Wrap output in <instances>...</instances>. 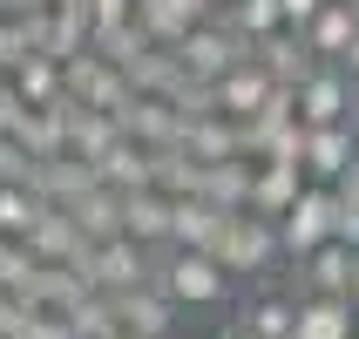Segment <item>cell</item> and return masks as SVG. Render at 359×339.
<instances>
[{
	"mask_svg": "<svg viewBox=\"0 0 359 339\" xmlns=\"http://www.w3.org/2000/svg\"><path fill=\"white\" fill-rule=\"evenodd\" d=\"M353 312H359V279H353Z\"/></svg>",
	"mask_w": 359,
	"mask_h": 339,
	"instance_id": "obj_33",
	"label": "cell"
},
{
	"mask_svg": "<svg viewBox=\"0 0 359 339\" xmlns=\"http://www.w3.org/2000/svg\"><path fill=\"white\" fill-rule=\"evenodd\" d=\"M258 61L271 68V81H278V88H305V81L319 75V61H312V48H305L299 34H278V41H264V48H258Z\"/></svg>",
	"mask_w": 359,
	"mask_h": 339,
	"instance_id": "obj_19",
	"label": "cell"
},
{
	"mask_svg": "<svg viewBox=\"0 0 359 339\" xmlns=\"http://www.w3.org/2000/svg\"><path fill=\"white\" fill-rule=\"evenodd\" d=\"M27 339H75V326H68V312H34Z\"/></svg>",
	"mask_w": 359,
	"mask_h": 339,
	"instance_id": "obj_27",
	"label": "cell"
},
{
	"mask_svg": "<svg viewBox=\"0 0 359 339\" xmlns=\"http://www.w3.org/2000/svg\"><path fill=\"white\" fill-rule=\"evenodd\" d=\"M34 116V109H27V102H20V88L7 75H0V136H20V122Z\"/></svg>",
	"mask_w": 359,
	"mask_h": 339,
	"instance_id": "obj_26",
	"label": "cell"
},
{
	"mask_svg": "<svg viewBox=\"0 0 359 339\" xmlns=\"http://www.w3.org/2000/svg\"><path fill=\"white\" fill-rule=\"evenodd\" d=\"M359 129L346 122V129H305V177L312 183H325V190H339L346 183V170L359 163Z\"/></svg>",
	"mask_w": 359,
	"mask_h": 339,
	"instance_id": "obj_11",
	"label": "cell"
},
{
	"mask_svg": "<svg viewBox=\"0 0 359 339\" xmlns=\"http://www.w3.org/2000/svg\"><path fill=\"white\" fill-rule=\"evenodd\" d=\"M299 41L312 48V61H319V68H339V61L353 55V41H359V7L332 0V7H325V14L312 20V27H305Z\"/></svg>",
	"mask_w": 359,
	"mask_h": 339,
	"instance_id": "obj_13",
	"label": "cell"
},
{
	"mask_svg": "<svg viewBox=\"0 0 359 339\" xmlns=\"http://www.w3.org/2000/svg\"><path fill=\"white\" fill-rule=\"evenodd\" d=\"M75 272L88 279V292H109V299H122V292H142V285L156 279V258H149L142 244L116 238V244H88Z\"/></svg>",
	"mask_w": 359,
	"mask_h": 339,
	"instance_id": "obj_2",
	"label": "cell"
},
{
	"mask_svg": "<svg viewBox=\"0 0 359 339\" xmlns=\"http://www.w3.org/2000/svg\"><path fill=\"white\" fill-rule=\"evenodd\" d=\"M136 27L156 41V48H170V55L190 41V27H183V14L170 7V0H136Z\"/></svg>",
	"mask_w": 359,
	"mask_h": 339,
	"instance_id": "obj_23",
	"label": "cell"
},
{
	"mask_svg": "<svg viewBox=\"0 0 359 339\" xmlns=\"http://www.w3.org/2000/svg\"><path fill=\"white\" fill-rule=\"evenodd\" d=\"M285 238V258H312V251H325V244H339V190H325V183H312L299 204H292V218L278 224Z\"/></svg>",
	"mask_w": 359,
	"mask_h": 339,
	"instance_id": "obj_3",
	"label": "cell"
},
{
	"mask_svg": "<svg viewBox=\"0 0 359 339\" xmlns=\"http://www.w3.org/2000/svg\"><path fill=\"white\" fill-rule=\"evenodd\" d=\"M353 129H359V88H353Z\"/></svg>",
	"mask_w": 359,
	"mask_h": 339,
	"instance_id": "obj_31",
	"label": "cell"
},
{
	"mask_svg": "<svg viewBox=\"0 0 359 339\" xmlns=\"http://www.w3.org/2000/svg\"><path fill=\"white\" fill-rule=\"evenodd\" d=\"M95 177L109 183L116 197H136V190H156V157H149V149H136V142L122 136L116 149H109V163L95 170Z\"/></svg>",
	"mask_w": 359,
	"mask_h": 339,
	"instance_id": "obj_18",
	"label": "cell"
},
{
	"mask_svg": "<svg viewBox=\"0 0 359 339\" xmlns=\"http://www.w3.org/2000/svg\"><path fill=\"white\" fill-rule=\"evenodd\" d=\"M156 292L170 305H224L231 299V272L210 251H163L156 258Z\"/></svg>",
	"mask_w": 359,
	"mask_h": 339,
	"instance_id": "obj_1",
	"label": "cell"
},
{
	"mask_svg": "<svg viewBox=\"0 0 359 339\" xmlns=\"http://www.w3.org/2000/svg\"><path fill=\"white\" fill-rule=\"evenodd\" d=\"M68 102H81V109H102V116H122V109L136 102V88H129V75H122L116 61H102L95 48H88V55L68 61Z\"/></svg>",
	"mask_w": 359,
	"mask_h": 339,
	"instance_id": "obj_6",
	"label": "cell"
},
{
	"mask_svg": "<svg viewBox=\"0 0 359 339\" xmlns=\"http://www.w3.org/2000/svg\"><path fill=\"white\" fill-rule=\"evenodd\" d=\"M299 122L305 129H346L353 122V81H346V68H319L299 88Z\"/></svg>",
	"mask_w": 359,
	"mask_h": 339,
	"instance_id": "obj_9",
	"label": "cell"
},
{
	"mask_svg": "<svg viewBox=\"0 0 359 339\" xmlns=\"http://www.w3.org/2000/svg\"><path fill=\"white\" fill-rule=\"evenodd\" d=\"M325 7H332V0H285V20H292V34H305V27H312Z\"/></svg>",
	"mask_w": 359,
	"mask_h": 339,
	"instance_id": "obj_28",
	"label": "cell"
},
{
	"mask_svg": "<svg viewBox=\"0 0 359 339\" xmlns=\"http://www.w3.org/2000/svg\"><path fill=\"white\" fill-rule=\"evenodd\" d=\"M231 339H299V299L292 292H251L238 305V333Z\"/></svg>",
	"mask_w": 359,
	"mask_h": 339,
	"instance_id": "obj_12",
	"label": "cell"
},
{
	"mask_svg": "<svg viewBox=\"0 0 359 339\" xmlns=\"http://www.w3.org/2000/svg\"><path fill=\"white\" fill-rule=\"evenodd\" d=\"M68 218H75V231L88 244H116L122 238V197L109 190V183H95L88 197H75V204H68Z\"/></svg>",
	"mask_w": 359,
	"mask_h": 339,
	"instance_id": "obj_17",
	"label": "cell"
},
{
	"mask_svg": "<svg viewBox=\"0 0 359 339\" xmlns=\"http://www.w3.org/2000/svg\"><path fill=\"white\" fill-rule=\"evenodd\" d=\"M231 7H238V0H217V14H231Z\"/></svg>",
	"mask_w": 359,
	"mask_h": 339,
	"instance_id": "obj_32",
	"label": "cell"
},
{
	"mask_svg": "<svg viewBox=\"0 0 359 339\" xmlns=\"http://www.w3.org/2000/svg\"><path fill=\"white\" fill-rule=\"evenodd\" d=\"M238 61H251V41H244L231 20H210V27H197V34L177 48V68H183L190 81H203V88H217Z\"/></svg>",
	"mask_w": 359,
	"mask_h": 339,
	"instance_id": "obj_4",
	"label": "cell"
},
{
	"mask_svg": "<svg viewBox=\"0 0 359 339\" xmlns=\"http://www.w3.org/2000/svg\"><path fill=\"white\" fill-rule=\"evenodd\" d=\"M0 183H27L34 190V157L20 149V136H0Z\"/></svg>",
	"mask_w": 359,
	"mask_h": 339,
	"instance_id": "obj_25",
	"label": "cell"
},
{
	"mask_svg": "<svg viewBox=\"0 0 359 339\" xmlns=\"http://www.w3.org/2000/svg\"><path fill=\"white\" fill-rule=\"evenodd\" d=\"M48 7H55V0H0V14H7V20H27V14H48Z\"/></svg>",
	"mask_w": 359,
	"mask_h": 339,
	"instance_id": "obj_29",
	"label": "cell"
},
{
	"mask_svg": "<svg viewBox=\"0 0 359 339\" xmlns=\"http://www.w3.org/2000/svg\"><path fill=\"white\" fill-rule=\"evenodd\" d=\"M27 251H34V265H81V251H88V238L75 231V218L68 211H41V224L27 231Z\"/></svg>",
	"mask_w": 359,
	"mask_h": 339,
	"instance_id": "obj_14",
	"label": "cell"
},
{
	"mask_svg": "<svg viewBox=\"0 0 359 339\" xmlns=\"http://www.w3.org/2000/svg\"><path fill=\"white\" fill-rule=\"evenodd\" d=\"M116 312H122V333H136V339H177L170 333V326H177V305L156 292V279L142 285V292H122Z\"/></svg>",
	"mask_w": 359,
	"mask_h": 339,
	"instance_id": "obj_15",
	"label": "cell"
},
{
	"mask_svg": "<svg viewBox=\"0 0 359 339\" xmlns=\"http://www.w3.org/2000/svg\"><path fill=\"white\" fill-rule=\"evenodd\" d=\"M41 211H48V204H41L27 183H0V238H20V244H27V231L41 224Z\"/></svg>",
	"mask_w": 359,
	"mask_h": 339,
	"instance_id": "obj_22",
	"label": "cell"
},
{
	"mask_svg": "<svg viewBox=\"0 0 359 339\" xmlns=\"http://www.w3.org/2000/svg\"><path fill=\"white\" fill-rule=\"evenodd\" d=\"M346 7H359V0H346Z\"/></svg>",
	"mask_w": 359,
	"mask_h": 339,
	"instance_id": "obj_34",
	"label": "cell"
},
{
	"mask_svg": "<svg viewBox=\"0 0 359 339\" xmlns=\"http://www.w3.org/2000/svg\"><path fill=\"white\" fill-rule=\"evenodd\" d=\"M271 95H278V81H271V68L251 55V61H238V68L217 81V116H231V122H258L264 109H271Z\"/></svg>",
	"mask_w": 359,
	"mask_h": 339,
	"instance_id": "obj_8",
	"label": "cell"
},
{
	"mask_svg": "<svg viewBox=\"0 0 359 339\" xmlns=\"http://www.w3.org/2000/svg\"><path fill=\"white\" fill-rule=\"evenodd\" d=\"M177 339H183V333H177Z\"/></svg>",
	"mask_w": 359,
	"mask_h": 339,
	"instance_id": "obj_35",
	"label": "cell"
},
{
	"mask_svg": "<svg viewBox=\"0 0 359 339\" xmlns=\"http://www.w3.org/2000/svg\"><path fill=\"white\" fill-rule=\"evenodd\" d=\"M27 279H34V251L20 238H0V292H27Z\"/></svg>",
	"mask_w": 359,
	"mask_h": 339,
	"instance_id": "obj_24",
	"label": "cell"
},
{
	"mask_svg": "<svg viewBox=\"0 0 359 339\" xmlns=\"http://www.w3.org/2000/svg\"><path fill=\"white\" fill-rule=\"evenodd\" d=\"M353 279H359V251L325 244V251H312V258L299 265L292 299H346V305H353Z\"/></svg>",
	"mask_w": 359,
	"mask_h": 339,
	"instance_id": "obj_7",
	"label": "cell"
},
{
	"mask_svg": "<svg viewBox=\"0 0 359 339\" xmlns=\"http://www.w3.org/2000/svg\"><path fill=\"white\" fill-rule=\"evenodd\" d=\"M122 142V122L116 116H102V109H81L75 102V116H68V157H81V163H109V149Z\"/></svg>",
	"mask_w": 359,
	"mask_h": 339,
	"instance_id": "obj_16",
	"label": "cell"
},
{
	"mask_svg": "<svg viewBox=\"0 0 359 339\" xmlns=\"http://www.w3.org/2000/svg\"><path fill=\"white\" fill-rule=\"evenodd\" d=\"M170 231H177V211H170L163 190L122 197V238H129V244H142L149 258H163V251H170Z\"/></svg>",
	"mask_w": 359,
	"mask_h": 339,
	"instance_id": "obj_10",
	"label": "cell"
},
{
	"mask_svg": "<svg viewBox=\"0 0 359 339\" xmlns=\"http://www.w3.org/2000/svg\"><path fill=\"white\" fill-rule=\"evenodd\" d=\"M231 27H238L244 41H251V55H258L264 41H278V34H292V20H285V0H238L231 7Z\"/></svg>",
	"mask_w": 359,
	"mask_h": 339,
	"instance_id": "obj_20",
	"label": "cell"
},
{
	"mask_svg": "<svg viewBox=\"0 0 359 339\" xmlns=\"http://www.w3.org/2000/svg\"><path fill=\"white\" fill-rule=\"evenodd\" d=\"M278 251H285L278 224H264V218H251V211H244V218H231V224H224V238H217V251H210V258H217L231 279H238V272L264 279V272L278 265Z\"/></svg>",
	"mask_w": 359,
	"mask_h": 339,
	"instance_id": "obj_5",
	"label": "cell"
},
{
	"mask_svg": "<svg viewBox=\"0 0 359 339\" xmlns=\"http://www.w3.org/2000/svg\"><path fill=\"white\" fill-rule=\"evenodd\" d=\"M353 319L346 299H299V339H353Z\"/></svg>",
	"mask_w": 359,
	"mask_h": 339,
	"instance_id": "obj_21",
	"label": "cell"
},
{
	"mask_svg": "<svg viewBox=\"0 0 359 339\" xmlns=\"http://www.w3.org/2000/svg\"><path fill=\"white\" fill-rule=\"evenodd\" d=\"M339 68H346V81H353V88H359V41H353V55H346Z\"/></svg>",
	"mask_w": 359,
	"mask_h": 339,
	"instance_id": "obj_30",
	"label": "cell"
}]
</instances>
